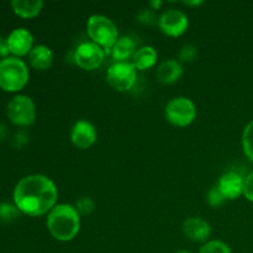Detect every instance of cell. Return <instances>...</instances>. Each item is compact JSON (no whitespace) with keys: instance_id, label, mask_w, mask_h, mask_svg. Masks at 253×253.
Here are the masks:
<instances>
[{"instance_id":"cell-1","label":"cell","mask_w":253,"mask_h":253,"mask_svg":"<svg viewBox=\"0 0 253 253\" xmlns=\"http://www.w3.org/2000/svg\"><path fill=\"white\" fill-rule=\"evenodd\" d=\"M14 204L29 216H42L56 207V184L43 174H31L19 180L15 187Z\"/></svg>"},{"instance_id":"cell-2","label":"cell","mask_w":253,"mask_h":253,"mask_svg":"<svg viewBox=\"0 0 253 253\" xmlns=\"http://www.w3.org/2000/svg\"><path fill=\"white\" fill-rule=\"evenodd\" d=\"M46 224L53 239L61 242H68L79 234L81 215L73 205L58 204L48 212Z\"/></svg>"},{"instance_id":"cell-3","label":"cell","mask_w":253,"mask_h":253,"mask_svg":"<svg viewBox=\"0 0 253 253\" xmlns=\"http://www.w3.org/2000/svg\"><path fill=\"white\" fill-rule=\"evenodd\" d=\"M29 82V69L19 57H6L0 61V88L9 93L19 91Z\"/></svg>"},{"instance_id":"cell-4","label":"cell","mask_w":253,"mask_h":253,"mask_svg":"<svg viewBox=\"0 0 253 253\" xmlns=\"http://www.w3.org/2000/svg\"><path fill=\"white\" fill-rule=\"evenodd\" d=\"M86 31L94 43L100 46L104 52L110 53L118 41V27L109 17L104 15H91L86 22Z\"/></svg>"},{"instance_id":"cell-5","label":"cell","mask_w":253,"mask_h":253,"mask_svg":"<svg viewBox=\"0 0 253 253\" xmlns=\"http://www.w3.org/2000/svg\"><path fill=\"white\" fill-rule=\"evenodd\" d=\"M166 119L177 127L189 126L197 118V108L190 99L178 96L172 99L166 106Z\"/></svg>"},{"instance_id":"cell-6","label":"cell","mask_w":253,"mask_h":253,"mask_svg":"<svg viewBox=\"0 0 253 253\" xmlns=\"http://www.w3.org/2000/svg\"><path fill=\"white\" fill-rule=\"evenodd\" d=\"M137 78V69L131 62H115L106 73V81L118 91H128L133 88Z\"/></svg>"},{"instance_id":"cell-7","label":"cell","mask_w":253,"mask_h":253,"mask_svg":"<svg viewBox=\"0 0 253 253\" xmlns=\"http://www.w3.org/2000/svg\"><path fill=\"white\" fill-rule=\"evenodd\" d=\"M9 120L17 126L32 125L36 118V109L31 98L27 95H16L9 101L6 108Z\"/></svg>"},{"instance_id":"cell-8","label":"cell","mask_w":253,"mask_h":253,"mask_svg":"<svg viewBox=\"0 0 253 253\" xmlns=\"http://www.w3.org/2000/svg\"><path fill=\"white\" fill-rule=\"evenodd\" d=\"M105 52L94 42H84L77 47L74 52V62L78 67L85 71H93L103 64Z\"/></svg>"},{"instance_id":"cell-9","label":"cell","mask_w":253,"mask_h":253,"mask_svg":"<svg viewBox=\"0 0 253 253\" xmlns=\"http://www.w3.org/2000/svg\"><path fill=\"white\" fill-rule=\"evenodd\" d=\"M158 26L166 36L179 37L188 30L189 20L180 10L170 9L161 15L158 19Z\"/></svg>"},{"instance_id":"cell-10","label":"cell","mask_w":253,"mask_h":253,"mask_svg":"<svg viewBox=\"0 0 253 253\" xmlns=\"http://www.w3.org/2000/svg\"><path fill=\"white\" fill-rule=\"evenodd\" d=\"M95 126L86 120H79L71 130V141L79 150H88L96 141Z\"/></svg>"},{"instance_id":"cell-11","label":"cell","mask_w":253,"mask_h":253,"mask_svg":"<svg viewBox=\"0 0 253 253\" xmlns=\"http://www.w3.org/2000/svg\"><path fill=\"white\" fill-rule=\"evenodd\" d=\"M7 46H9L10 53L14 54V57L26 56L34 48V36L29 30L24 27H19L10 32L9 36L6 37Z\"/></svg>"},{"instance_id":"cell-12","label":"cell","mask_w":253,"mask_h":253,"mask_svg":"<svg viewBox=\"0 0 253 253\" xmlns=\"http://www.w3.org/2000/svg\"><path fill=\"white\" fill-rule=\"evenodd\" d=\"M217 187L226 200H235L244 194L245 178L235 170H229L220 177Z\"/></svg>"},{"instance_id":"cell-13","label":"cell","mask_w":253,"mask_h":253,"mask_svg":"<svg viewBox=\"0 0 253 253\" xmlns=\"http://www.w3.org/2000/svg\"><path fill=\"white\" fill-rule=\"evenodd\" d=\"M183 234L193 242H208L211 235L210 224L200 217H189L183 222Z\"/></svg>"},{"instance_id":"cell-14","label":"cell","mask_w":253,"mask_h":253,"mask_svg":"<svg viewBox=\"0 0 253 253\" xmlns=\"http://www.w3.org/2000/svg\"><path fill=\"white\" fill-rule=\"evenodd\" d=\"M182 74V64L175 59H167L158 66L156 76H157L158 82L162 84H173L179 81Z\"/></svg>"},{"instance_id":"cell-15","label":"cell","mask_w":253,"mask_h":253,"mask_svg":"<svg viewBox=\"0 0 253 253\" xmlns=\"http://www.w3.org/2000/svg\"><path fill=\"white\" fill-rule=\"evenodd\" d=\"M29 62L32 68L37 71H46L53 63V53L49 47L37 44L29 53Z\"/></svg>"},{"instance_id":"cell-16","label":"cell","mask_w":253,"mask_h":253,"mask_svg":"<svg viewBox=\"0 0 253 253\" xmlns=\"http://www.w3.org/2000/svg\"><path fill=\"white\" fill-rule=\"evenodd\" d=\"M136 51V42L131 37L123 36L116 41L110 53L115 62H127L128 58H132Z\"/></svg>"},{"instance_id":"cell-17","label":"cell","mask_w":253,"mask_h":253,"mask_svg":"<svg viewBox=\"0 0 253 253\" xmlns=\"http://www.w3.org/2000/svg\"><path fill=\"white\" fill-rule=\"evenodd\" d=\"M11 7L15 14L24 19H32L41 12L43 7L42 0H12Z\"/></svg>"},{"instance_id":"cell-18","label":"cell","mask_w":253,"mask_h":253,"mask_svg":"<svg viewBox=\"0 0 253 253\" xmlns=\"http://www.w3.org/2000/svg\"><path fill=\"white\" fill-rule=\"evenodd\" d=\"M132 62L137 71H146L152 68L157 62V52L152 46H145L138 48L132 56Z\"/></svg>"},{"instance_id":"cell-19","label":"cell","mask_w":253,"mask_h":253,"mask_svg":"<svg viewBox=\"0 0 253 253\" xmlns=\"http://www.w3.org/2000/svg\"><path fill=\"white\" fill-rule=\"evenodd\" d=\"M242 148L246 157L253 162V120L250 121L242 133Z\"/></svg>"},{"instance_id":"cell-20","label":"cell","mask_w":253,"mask_h":253,"mask_svg":"<svg viewBox=\"0 0 253 253\" xmlns=\"http://www.w3.org/2000/svg\"><path fill=\"white\" fill-rule=\"evenodd\" d=\"M20 210L11 203H0V222H11L20 216Z\"/></svg>"},{"instance_id":"cell-21","label":"cell","mask_w":253,"mask_h":253,"mask_svg":"<svg viewBox=\"0 0 253 253\" xmlns=\"http://www.w3.org/2000/svg\"><path fill=\"white\" fill-rule=\"evenodd\" d=\"M199 253H232L231 249L227 244L220 241V240H212L208 241L200 247Z\"/></svg>"},{"instance_id":"cell-22","label":"cell","mask_w":253,"mask_h":253,"mask_svg":"<svg viewBox=\"0 0 253 253\" xmlns=\"http://www.w3.org/2000/svg\"><path fill=\"white\" fill-rule=\"evenodd\" d=\"M74 208H76L79 215H84L85 216V215H90L94 211L95 204H94L93 199H90L89 197H81L76 202Z\"/></svg>"},{"instance_id":"cell-23","label":"cell","mask_w":253,"mask_h":253,"mask_svg":"<svg viewBox=\"0 0 253 253\" xmlns=\"http://www.w3.org/2000/svg\"><path fill=\"white\" fill-rule=\"evenodd\" d=\"M207 199H208V203H209L210 207L215 208V209L222 207V205H224V203L226 202V198H225L224 194L220 192V189L217 185L216 187H212L211 189L208 192Z\"/></svg>"},{"instance_id":"cell-24","label":"cell","mask_w":253,"mask_h":253,"mask_svg":"<svg viewBox=\"0 0 253 253\" xmlns=\"http://www.w3.org/2000/svg\"><path fill=\"white\" fill-rule=\"evenodd\" d=\"M197 47H195L194 44H184L179 51V61L187 62V63L193 62L195 59V57H197Z\"/></svg>"},{"instance_id":"cell-25","label":"cell","mask_w":253,"mask_h":253,"mask_svg":"<svg viewBox=\"0 0 253 253\" xmlns=\"http://www.w3.org/2000/svg\"><path fill=\"white\" fill-rule=\"evenodd\" d=\"M244 195L247 200L253 203V172L250 173V174L245 178Z\"/></svg>"},{"instance_id":"cell-26","label":"cell","mask_w":253,"mask_h":253,"mask_svg":"<svg viewBox=\"0 0 253 253\" xmlns=\"http://www.w3.org/2000/svg\"><path fill=\"white\" fill-rule=\"evenodd\" d=\"M9 53L10 49L9 46H7V40L5 37L0 36V57L6 58V57H9Z\"/></svg>"},{"instance_id":"cell-27","label":"cell","mask_w":253,"mask_h":253,"mask_svg":"<svg viewBox=\"0 0 253 253\" xmlns=\"http://www.w3.org/2000/svg\"><path fill=\"white\" fill-rule=\"evenodd\" d=\"M5 135V127L2 125H0V138Z\"/></svg>"},{"instance_id":"cell-28","label":"cell","mask_w":253,"mask_h":253,"mask_svg":"<svg viewBox=\"0 0 253 253\" xmlns=\"http://www.w3.org/2000/svg\"><path fill=\"white\" fill-rule=\"evenodd\" d=\"M151 5H153V6H156V7H160L161 5H162V2H161V1H158V2H151Z\"/></svg>"},{"instance_id":"cell-29","label":"cell","mask_w":253,"mask_h":253,"mask_svg":"<svg viewBox=\"0 0 253 253\" xmlns=\"http://www.w3.org/2000/svg\"><path fill=\"white\" fill-rule=\"evenodd\" d=\"M175 253H193V252L188 251V250H180V251H177Z\"/></svg>"}]
</instances>
